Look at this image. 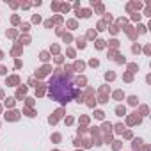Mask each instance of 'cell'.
<instances>
[{
  "label": "cell",
  "mask_w": 151,
  "mask_h": 151,
  "mask_svg": "<svg viewBox=\"0 0 151 151\" xmlns=\"http://www.w3.org/2000/svg\"><path fill=\"white\" fill-rule=\"evenodd\" d=\"M48 93L59 103H68V101H71L75 96L78 94V91H77V87H75L71 77H66V75H55V77L50 80Z\"/></svg>",
  "instance_id": "obj_1"
}]
</instances>
